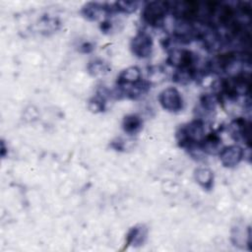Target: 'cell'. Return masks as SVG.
Masks as SVG:
<instances>
[{
    "label": "cell",
    "instance_id": "cell-7",
    "mask_svg": "<svg viewBox=\"0 0 252 252\" xmlns=\"http://www.w3.org/2000/svg\"><path fill=\"white\" fill-rule=\"evenodd\" d=\"M113 4L100 2H88L82 7L81 14L89 21H95L102 15L114 14Z\"/></svg>",
    "mask_w": 252,
    "mask_h": 252
},
{
    "label": "cell",
    "instance_id": "cell-15",
    "mask_svg": "<svg viewBox=\"0 0 252 252\" xmlns=\"http://www.w3.org/2000/svg\"><path fill=\"white\" fill-rule=\"evenodd\" d=\"M140 4L141 2L139 1H117L113 3V6H114L115 13L118 12V13L130 14L136 11L139 8Z\"/></svg>",
    "mask_w": 252,
    "mask_h": 252
},
{
    "label": "cell",
    "instance_id": "cell-14",
    "mask_svg": "<svg viewBox=\"0 0 252 252\" xmlns=\"http://www.w3.org/2000/svg\"><path fill=\"white\" fill-rule=\"evenodd\" d=\"M218 98L215 94H204L200 97V109L203 110L202 113L204 115H208L216 110Z\"/></svg>",
    "mask_w": 252,
    "mask_h": 252
},
{
    "label": "cell",
    "instance_id": "cell-5",
    "mask_svg": "<svg viewBox=\"0 0 252 252\" xmlns=\"http://www.w3.org/2000/svg\"><path fill=\"white\" fill-rule=\"evenodd\" d=\"M161 107L169 112H179L183 109V98L176 88L168 87L163 89L158 96Z\"/></svg>",
    "mask_w": 252,
    "mask_h": 252
},
{
    "label": "cell",
    "instance_id": "cell-18",
    "mask_svg": "<svg viewBox=\"0 0 252 252\" xmlns=\"http://www.w3.org/2000/svg\"><path fill=\"white\" fill-rule=\"evenodd\" d=\"M111 148H113L116 151H122L124 149V143L121 139H117L116 141L111 142Z\"/></svg>",
    "mask_w": 252,
    "mask_h": 252
},
{
    "label": "cell",
    "instance_id": "cell-2",
    "mask_svg": "<svg viewBox=\"0 0 252 252\" xmlns=\"http://www.w3.org/2000/svg\"><path fill=\"white\" fill-rule=\"evenodd\" d=\"M169 11V2L151 1L147 2L143 7L141 17L145 24L154 28H159L163 25L165 16Z\"/></svg>",
    "mask_w": 252,
    "mask_h": 252
},
{
    "label": "cell",
    "instance_id": "cell-6",
    "mask_svg": "<svg viewBox=\"0 0 252 252\" xmlns=\"http://www.w3.org/2000/svg\"><path fill=\"white\" fill-rule=\"evenodd\" d=\"M153 46L154 42L152 36L144 31L137 32L130 42L131 51L138 58H148L151 56Z\"/></svg>",
    "mask_w": 252,
    "mask_h": 252
},
{
    "label": "cell",
    "instance_id": "cell-19",
    "mask_svg": "<svg viewBox=\"0 0 252 252\" xmlns=\"http://www.w3.org/2000/svg\"><path fill=\"white\" fill-rule=\"evenodd\" d=\"M93 49H94V46H93V44L90 43V42H85L84 44H82V45L80 46V50H81L82 52H85V53H89V52H91Z\"/></svg>",
    "mask_w": 252,
    "mask_h": 252
},
{
    "label": "cell",
    "instance_id": "cell-11",
    "mask_svg": "<svg viewBox=\"0 0 252 252\" xmlns=\"http://www.w3.org/2000/svg\"><path fill=\"white\" fill-rule=\"evenodd\" d=\"M199 148L209 155L219 154L221 150V139L216 132H211L204 136L199 144Z\"/></svg>",
    "mask_w": 252,
    "mask_h": 252
},
{
    "label": "cell",
    "instance_id": "cell-10",
    "mask_svg": "<svg viewBox=\"0 0 252 252\" xmlns=\"http://www.w3.org/2000/svg\"><path fill=\"white\" fill-rule=\"evenodd\" d=\"M148 227L145 224H136L129 229L126 234V247L142 246L148 237Z\"/></svg>",
    "mask_w": 252,
    "mask_h": 252
},
{
    "label": "cell",
    "instance_id": "cell-9",
    "mask_svg": "<svg viewBox=\"0 0 252 252\" xmlns=\"http://www.w3.org/2000/svg\"><path fill=\"white\" fill-rule=\"evenodd\" d=\"M232 138L236 141H243L248 146L250 144V123L242 117L233 120L229 125Z\"/></svg>",
    "mask_w": 252,
    "mask_h": 252
},
{
    "label": "cell",
    "instance_id": "cell-17",
    "mask_svg": "<svg viewBox=\"0 0 252 252\" xmlns=\"http://www.w3.org/2000/svg\"><path fill=\"white\" fill-rule=\"evenodd\" d=\"M105 95L103 93H97L89 101V108L93 112H100L105 109Z\"/></svg>",
    "mask_w": 252,
    "mask_h": 252
},
{
    "label": "cell",
    "instance_id": "cell-16",
    "mask_svg": "<svg viewBox=\"0 0 252 252\" xmlns=\"http://www.w3.org/2000/svg\"><path fill=\"white\" fill-rule=\"evenodd\" d=\"M109 66L102 60H93L88 65V71L93 76L104 75L109 72Z\"/></svg>",
    "mask_w": 252,
    "mask_h": 252
},
{
    "label": "cell",
    "instance_id": "cell-13",
    "mask_svg": "<svg viewBox=\"0 0 252 252\" xmlns=\"http://www.w3.org/2000/svg\"><path fill=\"white\" fill-rule=\"evenodd\" d=\"M143 127V120L137 114H128L123 118L122 129L129 135H135Z\"/></svg>",
    "mask_w": 252,
    "mask_h": 252
},
{
    "label": "cell",
    "instance_id": "cell-1",
    "mask_svg": "<svg viewBox=\"0 0 252 252\" xmlns=\"http://www.w3.org/2000/svg\"><path fill=\"white\" fill-rule=\"evenodd\" d=\"M205 136L204 120L196 118L189 123L181 125L176 131V139L180 147L192 150L199 148V144Z\"/></svg>",
    "mask_w": 252,
    "mask_h": 252
},
{
    "label": "cell",
    "instance_id": "cell-21",
    "mask_svg": "<svg viewBox=\"0 0 252 252\" xmlns=\"http://www.w3.org/2000/svg\"><path fill=\"white\" fill-rule=\"evenodd\" d=\"M1 156L4 158L5 157V150H6V148H5V144H4V141H2L1 142Z\"/></svg>",
    "mask_w": 252,
    "mask_h": 252
},
{
    "label": "cell",
    "instance_id": "cell-8",
    "mask_svg": "<svg viewBox=\"0 0 252 252\" xmlns=\"http://www.w3.org/2000/svg\"><path fill=\"white\" fill-rule=\"evenodd\" d=\"M219 157L224 167L231 168L241 162L244 158V150L238 145H229L221 148Z\"/></svg>",
    "mask_w": 252,
    "mask_h": 252
},
{
    "label": "cell",
    "instance_id": "cell-3",
    "mask_svg": "<svg viewBox=\"0 0 252 252\" xmlns=\"http://www.w3.org/2000/svg\"><path fill=\"white\" fill-rule=\"evenodd\" d=\"M141 81L142 73L138 67L131 66L122 70L116 80V96L120 97L122 95L125 97L126 94Z\"/></svg>",
    "mask_w": 252,
    "mask_h": 252
},
{
    "label": "cell",
    "instance_id": "cell-12",
    "mask_svg": "<svg viewBox=\"0 0 252 252\" xmlns=\"http://www.w3.org/2000/svg\"><path fill=\"white\" fill-rule=\"evenodd\" d=\"M194 178L205 190H211L214 186V172L207 167H197L194 170Z\"/></svg>",
    "mask_w": 252,
    "mask_h": 252
},
{
    "label": "cell",
    "instance_id": "cell-20",
    "mask_svg": "<svg viewBox=\"0 0 252 252\" xmlns=\"http://www.w3.org/2000/svg\"><path fill=\"white\" fill-rule=\"evenodd\" d=\"M100 29H101V31H102L103 32H109L110 29H111V23H110L109 21H104V22H102L101 25H100Z\"/></svg>",
    "mask_w": 252,
    "mask_h": 252
},
{
    "label": "cell",
    "instance_id": "cell-4",
    "mask_svg": "<svg viewBox=\"0 0 252 252\" xmlns=\"http://www.w3.org/2000/svg\"><path fill=\"white\" fill-rule=\"evenodd\" d=\"M197 56L191 50L181 48V49H172L167 62L168 64L175 67L176 70L182 71H195L198 70L196 68Z\"/></svg>",
    "mask_w": 252,
    "mask_h": 252
}]
</instances>
